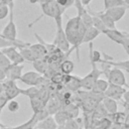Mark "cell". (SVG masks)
<instances>
[{"label": "cell", "instance_id": "cell-17", "mask_svg": "<svg viewBox=\"0 0 129 129\" xmlns=\"http://www.w3.org/2000/svg\"><path fill=\"white\" fill-rule=\"evenodd\" d=\"M56 128H57V124L55 123L53 117L49 115L43 120L37 122L34 129H56Z\"/></svg>", "mask_w": 129, "mask_h": 129}, {"label": "cell", "instance_id": "cell-20", "mask_svg": "<svg viewBox=\"0 0 129 129\" xmlns=\"http://www.w3.org/2000/svg\"><path fill=\"white\" fill-rule=\"evenodd\" d=\"M32 66L35 70L36 73L40 74V75H44L45 72L47 71L49 64L47 62V60L45 58H38V59H35L33 62H32Z\"/></svg>", "mask_w": 129, "mask_h": 129}, {"label": "cell", "instance_id": "cell-51", "mask_svg": "<svg viewBox=\"0 0 129 129\" xmlns=\"http://www.w3.org/2000/svg\"><path fill=\"white\" fill-rule=\"evenodd\" d=\"M0 129H11V128H7V127H1Z\"/></svg>", "mask_w": 129, "mask_h": 129}, {"label": "cell", "instance_id": "cell-27", "mask_svg": "<svg viewBox=\"0 0 129 129\" xmlns=\"http://www.w3.org/2000/svg\"><path fill=\"white\" fill-rule=\"evenodd\" d=\"M108 86H109V83H108L107 80H103V79H100V78H99V79L95 82L94 87H93L92 90H93V91H96V92H98V93L104 94L105 91L107 90Z\"/></svg>", "mask_w": 129, "mask_h": 129}, {"label": "cell", "instance_id": "cell-34", "mask_svg": "<svg viewBox=\"0 0 129 129\" xmlns=\"http://www.w3.org/2000/svg\"><path fill=\"white\" fill-rule=\"evenodd\" d=\"M112 121L110 120L109 117H103L101 119H99V125H98V129H108L111 125H112Z\"/></svg>", "mask_w": 129, "mask_h": 129}, {"label": "cell", "instance_id": "cell-45", "mask_svg": "<svg viewBox=\"0 0 129 129\" xmlns=\"http://www.w3.org/2000/svg\"><path fill=\"white\" fill-rule=\"evenodd\" d=\"M120 127H121V125L116 124V123H112V125L108 129H120Z\"/></svg>", "mask_w": 129, "mask_h": 129}, {"label": "cell", "instance_id": "cell-13", "mask_svg": "<svg viewBox=\"0 0 129 129\" xmlns=\"http://www.w3.org/2000/svg\"><path fill=\"white\" fill-rule=\"evenodd\" d=\"M103 55H104L105 59L102 58V61L106 62L107 64H109V66H111V67L118 68V69H121V70H125L126 72L129 73V58L126 59V60L115 61V60H113V58H112L110 55H108V54H106V53H104Z\"/></svg>", "mask_w": 129, "mask_h": 129}, {"label": "cell", "instance_id": "cell-14", "mask_svg": "<svg viewBox=\"0 0 129 129\" xmlns=\"http://www.w3.org/2000/svg\"><path fill=\"white\" fill-rule=\"evenodd\" d=\"M126 10L127 8L124 7V6H118V7H113V8H110V9H107V10H104L111 18L114 22H117L119 20H121L125 13H126Z\"/></svg>", "mask_w": 129, "mask_h": 129}, {"label": "cell", "instance_id": "cell-52", "mask_svg": "<svg viewBox=\"0 0 129 129\" xmlns=\"http://www.w3.org/2000/svg\"><path fill=\"white\" fill-rule=\"evenodd\" d=\"M125 33H126V36L129 37V32H126V31H125Z\"/></svg>", "mask_w": 129, "mask_h": 129}, {"label": "cell", "instance_id": "cell-18", "mask_svg": "<svg viewBox=\"0 0 129 129\" xmlns=\"http://www.w3.org/2000/svg\"><path fill=\"white\" fill-rule=\"evenodd\" d=\"M101 103L103 104L104 108L106 109L107 113L108 114H113V113H116L118 111V103L117 101L111 99V98H108V97H104L103 100L101 101Z\"/></svg>", "mask_w": 129, "mask_h": 129}, {"label": "cell", "instance_id": "cell-36", "mask_svg": "<svg viewBox=\"0 0 129 129\" xmlns=\"http://www.w3.org/2000/svg\"><path fill=\"white\" fill-rule=\"evenodd\" d=\"M10 64H11V61H10V60L8 59V57H7L4 53H2V51L0 50V68L5 71Z\"/></svg>", "mask_w": 129, "mask_h": 129}, {"label": "cell", "instance_id": "cell-25", "mask_svg": "<svg viewBox=\"0 0 129 129\" xmlns=\"http://www.w3.org/2000/svg\"><path fill=\"white\" fill-rule=\"evenodd\" d=\"M19 53L21 54L22 58L24 59V61H29V62H33L36 58V56L34 55V53L31 51V49L27 46V47H22V48H19Z\"/></svg>", "mask_w": 129, "mask_h": 129}, {"label": "cell", "instance_id": "cell-40", "mask_svg": "<svg viewBox=\"0 0 129 129\" xmlns=\"http://www.w3.org/2000/svg\"><path fill=\"white\" fill-rule=\"evenodd\" d=\"M8 101H9V100H8V98L6 97V95H5L4 93L0 94V113H1L2 109L7 105Z\"/></svg>", "mask_w": 129, "mask_h": 129}, {"label": "cell", "instance_id": "cell-22", "mask_svg": "<svg viewBox=\"0 0 129 129\" xmlns=\"http://www.w3.org/2000/svg\"><path fill=\"white\" fill-rule=\"evenodd\" d=\"M29 100H30V105H31V108L33 110V113H36V112L42 110L45 107L46 102L39 95L36 96V97H34V98H31Z\"/></svg>", "mask_w": 129, "mask_h": 129}, {"label": "cell", "instance_id": "cell-38", "mask_svg": "<svg viewBox=\"0 0 129 129\" xmlns=\"http://www.w3.org/2000/svg\"><path fill=\"white\" fill-rule=\"evenodd\" d=\"M55 1L63 10H66L69 7L73 6L74 3H75V0H55Z\"/></svg>", "mask_w": 129, "mask_h": 129}, {"label": "cell", "instance_id": "cell-10", "mask_svg": "<svg viewBox=\"0 0 129 129\" xmlns=\"http://www.w3.org/2000/svg\"><path fill=\"white\" fill-rule=\"evenodd\" d=\"M125 91H126V89H124V87L109 84V86H108L107 90L105 91L104 95L108 98H111V99L115 100V101H121Z\"/></svg>", "mask_w": 129, "mask_h": 129}, {"label": "cell", "instance_id": "cell-4", "mask_svg": "<svg viewBox=\"0 0 129 129\" xmlns=\"http://www.w3.org/2000/svg\"><path fill=\"white\" fill-rule=\"evenodd\" d=\"M9 21L7 22L6 26L3 28L2 32L0 33L3 37L9 39V40H17V28L15 25V21H14V2L11 1L9 4Z\"/></svg>", "mask_w": 129, "mask_h": 129}, {"label": "cell", "instance_id": "cell-12", "mask_svg": "<svg viewBox=\"0 0 129 129\" xmlns=\"http://www.w3.org/2000/svg\"><path fill=\"white\" fill-rule=\"evenodd\" d=\"M102 33H104L108 38H110L111 40H113L114 42L118 43V44H122V42L124 41V39L126 38V33L125 31H119L118 29H110V28H106Z\"/></svg>", "mask_w": 129, "mask_h": 129}, {"label": "cell", "instance_id": "cell-3", "mask_svg": "<svg viewBox=\"0 0 129 129\" xmlns=\"http://www.w3.org/2000/svg\"><path fill=\"white\" fill-rule=\"evenodd\" d=\"M40 7H41V12L42 13H41V16H39V18L42 17V16H47V17H50V18L54 19L57 16H62V14L64 12V10L56 3L55 0H47L45 2H42V3H40ZM39 18H37L33 22H31L29 24V27H31L34 24V22L38 21Z\"/></svg>", "mask_w": 129, "mask_h": 129}, {"label": "cell", "instance_id": "cell-50", "mask_svg": "<svg viewBox=\"0 0 129 129\" xmlns=\"http://www.w3.org/2000/svg\"><path fill=\"white\" fill-rule=\"evenodd\" d=\"M124 2H125V5H126L127 9H129V0H124Z\"/></svg>", "mask_w": 129, "mask_h": 129}, {"label": "cell", "instance_id": "cell-23", "mask_svg": "<svg viewBox=\"0 0 129 129\" xmlns=\"http://www.w3.org/2000/svg\"><path fill=\"white\" fill-rule=\"evenodd\" d=\"M74 70H75V63L68 58L63 59L59 63V72L63 75H72Z\"/></svg>", "mask_w": 129, "mask_h": 129}, {"label": "cell", "instance_id": "cell-1", "mask_svg": "<svg viewBox=\"0 0 129 129\" xmlns=\"http://www.w3.org/2000/svg\"><path fill=\"white\" fill-rule=\"evenodd\" d=\"M64 29V33L67 36V39L71 45V48L69 50V52L66 54V57H68L70 55V53L76 49L77 51V58L80 61V52H79V48L80 46L83 44V37L84 34L86 32V27L83 24L81 18L77 15L75 17L69 18Z\"/></svg>", "mask_w": 129, "mask_h": 129}, {"label": "cell", "instance_id": "cell-7", "mask_svg": "<svg viewBox=\"0 0 129 129\" xmlns=\"http://www.w3.org/2000/svg\"><path fill=\"white\" fill-rule=\"evenodd\" d=\"M3 85V93L6 95V97L8 98V100H14L16 97H18L20 95V91L21 89L16 85L15 81H11V80H5L2 82Z\"/></svg>", "mask_w": 129, "mask_h": 129}, {"label": "cell", "instance_id": "cell-47", "mask_svg": "<svg viewBox=\"0 0 129 129\" xmlns=\"http://www.w3.org/2000/svg\"><path fill=\"white\" fill-rule=\"evenodd\" d=\"M45 1H47V0H29L30 3H42Z\"/></svg>", "mask_w": 129, "mask_h": 129}, {"label": "cell", "instance_id": "cell-44", "mask_svg": "<svg viewBox=\"0 0 129 129\" xmlns=\"http://www.w3.org/2000/svg\"><path fill=\"white\" fill-rule=\"evenodd\" d=\"M123 107H124V112L126 114H129V103L123 102Z\"/></svg>", "mask_w": 129, "mask_h": 129}, {"label": "cell", "instance_id": "cell-35", "mask_svg": "<svg viewBox=\"0 0 129 129\" xmlns=\"http://www.w3.org/2000/svg\"><path fill=\"white\" fill-rule=\"evenodd\" d=\"M62 80H63V74H61L60 72H56L49 79V82L53 85H62Z\"/></svg>", "mask_w": 129, "mask_h": 129}, {"label": "cell", "instance_id": "cell-19", "mask_svg": "<svg viewBox=\"0 0 129 129\" xmlns=\"http://www.w3.org/2000/svg\"><path fill=\"white\" fill-rule=\"evenodd\" d=\"M28 47L31 49V51L34 53V55L36 56L37 59L38 58H45L46 55L48 54L46 48L39 42L38 43H34V44H29Z\"/></svg>", "mask_w": 129, "mask_h": 129}, {"label": "cell", "instance_id": "cell-32", "mask_svg": "<svg viewBox=\"0 0 129 129\" xmlns=\"http://www.w3.org/2000/svg\"><path fill=\"white\" fill-rule=\"evenodd\" d=\"M92 22H93V27H95L96 29H98L101 33L107 28L105 25H104V23L102 22V20L99 18V17H97V16H92Z\"/></svg>", "mask_w": 129, "mask_h": 129}, {"label": "cell", "instance_id": "cell-39", "mask_svg": "<svg viewBox=\"0 0 129 129\" xmlns=\"http://www.w3.org/2000/svg\"><path fill=\"white\" fill-rule=\"evenodd\" d=\"M8 15H9V6L8 5L0 6V20L5 19Z\"/></svg>", "mask_w": 129, "mask_h": 129}, {"label": "cell", "instance_id": "cell-28", "mask_svg": "<svg viewBox=\"0 0 129 129\" xmlns=\"http://www.w3.org/2000/svg\"><path fill=\"white\" fill-rule=\"evenodd\" d=\"M39 92H40V89L38 87H35V86H31L29 87L28 89H21L20 91V95H24L26 97H28L29 99L31 98H34L36 96L39 95Z\"/></svg>", "mask_w": 129, "mask_h": 129}, {"label": "cell", "instance_id": "cell-49", "mask_svg": "<svg viewBox=\"0 0 129 129\" xmlns=\"http://www.w3.org/2000/svg\"><path fill=\"white\" fill-rule=\"evenodd\" d=\"M3 85H2V82H0V94H2L3 93Z\"/></svg>", "mask_w": 129, "mask_h": 129}, {"label": "cell", "instance_id": "cell-46", "mask_svg": "<svg viewBox=\"0 0 129 129\" xmlns=\"http://www.w3.org/2000/svg\"><path fill=\"white\" fill-rule=\"evenodd\" d=\"M80 1H81V3H82L83 6H89V4L91 3L92 0H80Z\"/></svg>", "mask_w": 129, "mask_h": 129}, {"label": "cell", "instance_id": "cell-41", "mask_svg": "<svg viewBox=\"0 0 129 129\" xmlns=\"http://www.w3.org/2000/svg\"><path fill=\"white\" fill-rule=\"evenodd\" d=\"M122 46H123V48L125 49V51H126V53L128 54V56H129V37H127L126 36V38L124 39V41L122 42V44H121Z\"/></svg>", "mask_w": 129, "mask_h": 129}, {"label": "cell", "instance_id": "cell-54", "mask_svg": "<svg viewBox=\"0 0 129 129\" xmlns=\"http://www.w3.org/2000/svg\"><path fill=\"white\" fill-rule=\"evenodd\" d=\"M0 1H4V0H0Z\"/></svg>", "mask_w": 129, "mask_h": 129}, {"label": "cell", "instance_id": "cell-30", "mask_svg": "<svg viewBox=\"0 0 129 129\" xmlns=\"http://www.w3.org/2000/svg\"><path fill=\"white\" fill-rule=\"evenodd\" d=\"M118 6L126 7L124 0H104V10H107L113 7H118Z\"/></svg>", "mask_w": 129, "mask_h": 129}, {"label": "cell", "instance_id": "cell-11", "mask_svg": "<svg viewBox=\"0 0 129 129\" xmlns=\"http://www.w3.org/2000/svg\"><path fill=\"white\" fill-rule=\"evenodd\" d=\"M24 69V64H14L11 63L6 70H5V74H6V79L7 80H11V81H19L20 77L22 76V71Z\"/></svg>", "mask_w": 129, "mask_h": 129}, {"label": "cell", "instance_id": "cell-29", "mask_svg": "<svg viewBox=\"0 0 129 129\" xmlns=\"http://www.w3.org/2000/svg\"><path fill=\"white\" fill-rule=\"evenodd\" d=\"M52 117H53L55 123L57 124V126H63V124H64V123L67 122V120L69 119L68 116H67V114L64 113V111L61 110V109L58 110L57 112H55Z\"/></svg>", "mask_w": 129, "mask_h": 129}, {"label": "cell", "instance_id": "cell-24", "mask_svg": "<svg viewBox=\"0 0 129 129\" xmlns=\"http://www.w3.org/2000/svg\"><path fill=\"white\" fill-rule=\"evenodd\" d=\"M107 117L110 118V120L113 122V123H116V124H119V125H123L125 123V119H126V113L123 111V112H119L117 111L116 113H113V114H108Z\"/></svg>", "mask_w": 129, "mask_h": 129}, {"label": "cell", "instance_id": "cell-16", "mask_svg": "<svg viewBox=\"0 0 129 129\" xmlns=\"http://www.w3.org/2000/svg\"><path fill=\"white\" fill-rule=\"evenodd\" d=\"M61 110L64 111L69 119H76L77 117H79V114H80V106L73 102L62 105Z\"/></svg>", "mask_w": 129, "mask_h": 129}, {"label": "cell", "instance_id": "cell-15", "mask_svg": "<svg viewBox=\"0 0 129 129\" xmlns=\"http://www.w3.org/2000/svg\"><path fill=\"white\" fill-rule=\"evenodd\" d=\"M29 44H30V43L24 42V41L19 40V39L15 40V41L9 40V39L3 37V36L0 34V49H2V48H4V47H8V46H15V47H17V48L19 49V48H22V47H27V46H29Z\"/></svg>", "mask_w": 129, "mask_h": 129}, {"label": "cell", "instance_id": "cell-53", "mask_svg": "<svg viewBox=\"0 0 129 129\" xmlns=\"http://www.w3.org/2000/svg\"><path fill=\"white\" fill-rule=\"evenodd\" d=\"M88 129H92V128H88ZM96 129H98V128H96Z\"/></svg>", "mask_w": 129, "mask_h": 129}, {"label": "cell", "instance_id": "cell-8", "mask_svg": "<svg viewBox=\"0 0 129 129\" xmlns=\"http://www.w3.org/2000/svg\"><path fill=\"white\" fill-rule=\"evenodd\" d=\"M74 6L77 8V11H78V16L81 18L83 24L85 25L86 28H89V27H92L93 26V22H92V16L89 14L87 8L85 6L82 5L81 1L80 0H75V3H74Z\"/></svg>", "mask_w": 129, "mask_h": 129}, {"label": "cell", "instance_id": "cell-55", "mask_svg": "<svg viewBox=\"0 0 129 129\" xmlns=\"http://www.w3.org/2000/svg\"><path fill=\"white\" fill-rule=\"evenodd\" d=\"M0 50H1V49H0Z\"/></svg>", "mask_w": 129, "mask_h": 129}, {"label": "cell", "instance_id": "cell-2", "mask_svg": "<svg viewBox=\"0 0 129 129\" xmlns=\"http://www.w3.org/2000/svg\"><path fill=\"white\" fill-rule=\"evenodd\" d=\"M55 24H56V31H55V36L53 39V44L60 50H62L66 54L69 52L71 45L67 39L64 29L62 27V16H57L54 18Z\"/></svg>", "mask_w": 129, "mask_h": 129}, {"label": "cell", "instance_id": "cell-42", "mask_svg": "<svg viewBox=\"0 0 129 129\" xmlns=\"http://www.w3.org/2000/svg\"><path fill=\"white\" fill-rule=\"evenodd\" d=\"M6 80V74H5V71L3 69L0 68V82H3Z\"/></svg>", "mask_w": 129, "mask_h": 129}, {"label": "cell", "instance_id": "cell-43", "mask_svg": "<svg viewBox=\"0 0 129 129\" xmlns=\"http://www.w3.org/2000/svg\"><path fill=\"white\" fill-rule=\"evenodd\" d=\"M122 99L124 100L125 103H129V90H126V91H125V93H124Z\"/></svg>", "mask_w": 129, "mask_h": 129}, {"label": "cell", "instance_id": "cell-31", "mask_svg": "<svg viewBox=\"0 0 129 129\" xmlns=\"http://www.w3.org/2000/svg\"><path fill=\"white\" fill-rule=\"evenodd\" d=\"M34 36H35V38L38 40V42H39V43H41V44L46 48L47 53H51L52 51H54V50L57 48L53 43H47V42H45V41H44V40H43V39H42V38H41L37 33H34Z\"/></svg>", "mask_w": 129, "mask_h": 129}, {"label": "cell", "instance_id": "cell-9", "mask_svg": "<svg viewBox=\"0 0 129 129\" xmlns=\"http://www.w3.org/2000/svg\"><path fill=\"white\" fill-rule=\"evenodd\" d=\"M2 53H4L8 59L11 61V63L14 64H21L24 62V59L22 58L21 54L19 53V50L17 47L15 46H8V47H4L1 49Z\"/></svg>", "mask_w": 129, "mask_h": 129}, {"label": "cell", "instance_id": "cell-33", "mask_svg": "<svg viewBox=\"0 0 129 129\" xmlns=\"http://www.w3.org/2000/svg\"><path fill=\"white\" fill-rule=\"evenodd\" d=\"M63 128L64 129H84L79 125L76 119H68L67 122L63 124Z\"/></svg>", "mask_w": 129, "mask_h": 129}, {"label": "cell", "instance_id": "cell-37", "mask_svg": "<svg viewBox=\"0 0 129 129\" xmlns=\"http://www.w3.org/2000/svg\"><path fill=\"white\" fill-rule=\"evenodd\" d=\"M7 108H8V110H9L10 112L16 113V112H18V110L20 109V105H19V103H18L17 101H15V100H10V101H8V103H7Z\"/></svg>", "mask_w": 129, "mask_h": 129}, {"label": "cell", "instance_id": "cell-6", "mask_svg": "<svg viewBox=\"0 0 129 129\" xmlns=\"http://www.w3.org/2000/svg\"><path fill=\"white\" fill-rule=\"evenodd\" d=\"M106 77H107V81H108L109 84H113V85H116V86L129 88V85L126 82L125 75H124V73L122 72L121 69L113 67V69H110L107 72Z\"/></svg>", "mask_w": 129, "mask_h": 129}, {"label": "cell", "instance_id": "cell-48", "mask_svg": "<svg viewBox=\"0 0 129 129\" xmlns=\"http://www.w3.org/2000/svg\"><path fill=\"white\" fill-rule=\"evenodd\" d=\"M120 129H129V126H127V125H125V124H123V125H121V127H120Z\"/></svg>", "mask_w": 129, "mask_h": 129}, {"label": "cell", "instance_id": "cell-5", "mask_svg": "<svg viewBox=\"0 0 129 129\" xmlns=\"http://www.w3.org/2000/svg\"><path fill=\"white\" fill-rule=\"evenodd\" d=\"M91 62V61H90ZM92 64V71L85 76L84 78L81 79V89H84L85 91H90L93 89L95 82L100 78V76L103 74L101 70L97 68V63L91 62Z\"/></svg>", "mask_w": 129, "mask_h": 129}, {"label": "cell", "instance_id": "cell-21", "mask_svg": "<svg viewBox=\"0 0 129 129\" xmlns=\"http://www.w3.org/2000/svg\"><path fill=\"white\" fill-rule=\"evenodd\" d=\"M101 34V32L96 29L95 27H89L86 29V32L84 34L83 37V43H89V42H93V40L95 38H97L99 35Z\"/></svg>", "mask_w": 129, "mask_h": 129}, {"label": "cell", "instance_id": "cell-26", "mask_svg": "<svg viewBox=\"0 0 129 129\" xmlns=\"http://www.w3.org/2000/svg\"><path fill=\"white\" fill-rule=\"evenodd\" d=\"M107 115H108V113H107L106 109L104 108V106H103V104L101 102L98 103L95 106V108L93 109V111H92V117L96 118V119H101L103 117H106Z\"/></svg>", "mask_w": 129, "mask_h": 129}]
</instances>
